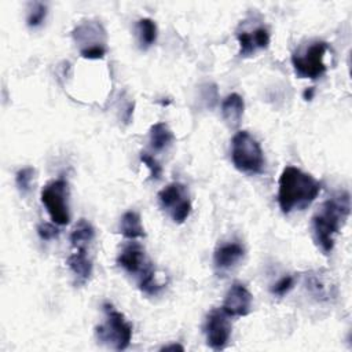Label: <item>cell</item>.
Segmentation results:
<instances>
[{
	"label": "cell",
	"mask_w": 352,
	"mask_h": 352,
	"mask_svg": "<svg viewBox=\"0 0 352 352\" xmlns=\"http://www.w3.org/2000/svg\"><path fill=\"white\" fill-rule=\"evenodd\" d=\"M351 213V195L348 191H338L326 199L312 216V236L316 246L329 254L336 242V235L346 223Z\"/></svg>",
	"instance_id": "obj_1"
},
{
	"label": "cell",
	"mask_w": 352,
	"mask_h": 352,
	"mask_svg": "<svg viewBox=\"0 0 352 352\" xmlns=\"http://www.w3.org/2000/svg\"><path fill=\"white\" fill-rule=\"evenodd\" d=\"M320 183L296 166H286L278 180V204L283 213L304 210L320 192Z\"/></svg>",
	"instance_id": "obj_2"
},
{
	"label": "cell",
	"mask_w": 352,
	"mask_h": 352,
	"mask_svg": "<svg viewBox=\"0 0 352 352\" xmlns=\"http://www.w3.org/2000/svg\"><path fill=\"white\" fill-rule=\"evenodd\" d=\"M231 160L242 173L260 175L264 172L265 158L263 148L248 131H239L232 136Z\"/></svg>",
	"instance_id": "obj_3"
},
{
	"label": "cell",
	"mask_w": 352,
	"mask_h": 352,
	"mask_svg": "<svg viewBox=\"0 0 352 352\" xmlns=\"http://www.w3.org/2000/svg\"><path fill=\"white\" fill-rule=\"evenodd\" d=\"M103 312L104 322L95 327L98 341L116 351L126 349L132 340V324L109 302L103 304Z\"/></svg>",
	"instance_id": "obj_4"
},
{
	"label": "cell",
	"mask_w": 352,
	"mask_h": 352,
	"mask_svg": "<svg viewBox=\"0 0 352 352\" xmlns=\"http://www.w3.org/2000/svg\"><path fill=\"white\" fill-rule=\"evenodd\" d=\"M329 50L326 41H312L308 47L296 51L292 55V65L296 74L300 78L316 80L322 77L327 66L324 63V56Z\"/></svg>",
	"instance_id": "obj_5"
},
{
	"label": "cell",
	"mask_w": 352,
	"mask_h": 352,
	"mask_svg": "<svg viewBox=\"0 0 352 352\" xmlns=\"http://www.w3.org/2000/svg\"><path fill=\"white\" fill-rule=\"evenodd\" d=\"M41 202L45 206L51 220L58 226H66L70 221L69 212V187L65 179H56L47 183L40 194Z\"/></svg>",
	"instance_id": "obj_6"
},
{
	"label": "cell",
	"mask_w": 352,
	"mask_h": 352,
	"mask_svg": "<svg viewBox=\"0 0 352 352\" xmlns=\"http://www.w3.org/2000/svg\"><path fill=\"white\" fill-rule=\"evenodd\" d=\"M158 201L161 208L176 224L184 223L191 213V199L188 190L179 182L166 184L158 192Z\"/></svg>",
	"instance_id": "obj_7"
},
{
	"label": "cell",
	"mask_w": 352,
	"mask_h": 352,
	"mask_svg": "<svg viewBox=\"0 0 352 352\" xmlns=\"http://www.w3.org/2000/svg\"><path fill=\"white\" fill-rule=\"evenodd\" d=\"M232 324L230 315H227L223 308H213L205 319L204 333L206 337V344L213 351H221L228 345L231 338Z\"/></svg>",
	"instance_id": "obj_8"
},
{
	"label": "cell",
	"mask_w": 352,
	"mask_h": 352,
	"mask_svg": "<svg viewBox=\"0 0 352 352\" xmlns=\"http://www.w3.org/2000/svg\"><path fill=\"white\" fill-rule=\"evenodd\" d=\"M253 296L248 287L239 282L231 285L223 301V311L230 316H246L250 314Z\"/></svg>",
	"instance_id": "obj_9"
},
{
	"label": "cell",
	"mask_w": 352,
	"mask_h": 352,
	"mask_svg": "<svg viewBox=\"0 0 352 352\" xmlns=\"http://www.w3.org/2000/svg\"><path fill=\"white\" fill-rule=\"evenodd\" d=\"M117 264L121 268H124L126 272L135 274L138 276L142 275L148 267L153 265L151 261L147 258L144 249L136 242L122 248V250L117 257Z\"/></svg>",
	"instance_id": "obj_10"
},
{
	"label": "cell",
	"mask_w": 352,
	"mask_h": 352,
	"mask_svg": "<svg viewBox=\"0 0 352 352\" xmlns=\"http://www.w3.org/2000/svg\"><path fill=\"white\" fill-rule=\"evenodd\" d=\"M307 292L318 301H330L337 297V286L323 271H311L305 275Z\"/></svg>",
	"instance_id": "obj_11"
},
{
	"label": "cell",
	"mask_w": 352,
	"mask_h": 352,
	"mask_svg": "<svg viewBox=\"0 0 352 352\" xmlns=\"http://www.w3.org/2000/svg\"><path fill=\"white\" fill-rule=\"evenodd\" d=\"M74 40L81 45V50L92 47H106V32L99 22L87 21L73 30Z\"/></svg>",
	"instance_id": "obj_12"
},
{
	"label": "cell",
	"mask_w": 352,
	"mask_h": 352,
	"mask_svg": "<svg viewBox=\"0 0 352 352\" xmlns=\"http://www.w3.org/2000/svg\"><path fill=\"white\" fill-rule=\"evenodd\" d=\"M239 44V55L250 56L258 50H265L270 44V32L265 26H258L250 32L242 30L236 34Z\"/></svg>",
	"instance_id": "obj_13"
},
{
	"label": "cell",
	"mask_w": 352,
	"mask_h": 352,
	"mask_svg": "<svg viewBox=\"0 0 352 352\" xmlns=\"http://www.w3.org/2000/svg\"><path fill=\"white\" fill-rule=\"evenodd\" d=\"M245 256V248L239 242H226L216 248L213 253L214 268L220 272L234 268Z\"/></svg>",
	"instance_id": "obj_14"
},
{
	"label": "cell",
	"mask_w": 352,
	"mask_h": 352,
	"mask_svg": "<svg viewBox=\"0 0 352 352\" xmlns=\"http://www.w3.org/2000/svg\"><path fill=\"white\" fill-rule=\"evenodd\" d=\"M66 264L76 278V285H85L89 280L92 275V261L87 250H76L67 257Z\"/></svg>",
	"instance_id": "obj_15"
},
{
	"label": "cell",
	"mask_w": 352,
	"mask_h": 352,
	"mask_svg": "<svg viewBox=\"0 0 352 352\" xmlns=\"http://www.w3.org/2000/svg\"><path fill=\"white\" fill-rule=\"evenodd\" d=\"M245 111V102L239 94H230L224 98L221 103L223 120L230 126H238Z\"/></svg>",
	"instance_id": "obj_16"
},
{
	"label": "cell",
	"mask_w": 352,
	"mask_h": 352,
	"mask_svg": "<svg viewBox=\"0 0 352 352\" xmlns=\"http://www.w3.org/2000/svg\"><path fill=\"white\" fill-rule=\"evenodd\" d=\"M95 238V230L85 219H80L70 232V242L76 250H87L88 245Z\"/></svg>",
	"instance_id": "obj_17"
},
{
	"label": "cell",
	"mask_w": 352,
	"mask_h": 352,
	"mask_svg": "<svg viewBox=\"0 0 352 352\" xmlns=\"http://www.w3.org/2000/svg\"><path fill=\"white\" fill-rule=\"evenodd\" d=\"M120 232L128 239L143 238L146 235L144 227L142 224V219L138 212L128 210L122 214L120 220Z\"/></svg>",
	"instance_id": "obj_18"
},
{
	"label": "cell",
	"mask_w": 352,
	"mask_h": 352,
	"mask_svg": "<svg viewBox=\"0 0 352 352\" xmlns=\"http://www.w3.org/2000/svg\"><path fill=\"white\" fill-rule=\"evenodd\" d=\"M150 146L154 151H164L166 150L175 140L173 132L165 122H155L151 125L150 132Z\"/></svg>",
	"instance_id": "obj_19"
},
{
	"label": "cell",
	"mask_w": 352,
	"mask_h": 352,
	"mask_svg": "<svg viewBox=\"0 0 352 352\" xmlns=\"http://www.w3.org/2000/svg\"><path fill=\"white\" fill-rule=\"evenodd\" d=\"M136 36L142 50L150 48L157 40V25L150 18H142L136 23Z\"/></svg>",
	"instance_id": "obj_20"
},
{
	"label": "cell",
	"mask_w": 352,
	"mask_h": 352,
	"mask_svg": "<svg viewBox=\"0 0 352 352\" xmlns=\"http://www.w3.org/2000/svg\"><path fill=\"white\" fill-rule=\"evenodd\" d=\"M139 289L148 294V296H154L157 294L161 289H162V285L157 283L155 280V274H154V267H148L142 275H139Z\"/></svg>",
	"instance_id": "obj_21"
},
{
	"label": "cell",
	"mask_w": 352,
	"mask_h": 352,
	"mask_svg": "<svg viewBox=\"0 0 352 352\" xmlns=\"http://www.w3.org/2000/svg\"><path fill=\"white\" fill-rule=\"evenodd\" d=\"M47 4L36 1L30 4V8L28 11V16H26V25L29 28H38L43 25V22L47 18Z\"/></svg>",
	"instance_id": "obj_22"
},
{
	"label": "cell",
	"mask_w": 352,
	"mask_h": 352,
	"mask_svg": "<svg viewBox=\"0 0 352 352\" xmlns=\"http://www.w3.org/2000/svg\"><path fill=\"white\" fill-rule=\"evenodd\" d=\"M34 168L32 166H25V168H21L16 173H15V184H16V188L18 191L22 194V195H26L30 188H32V182L34 179Z\"/></svg>",
	"instance_id": "obj_23"
},
{
	"label": "cell",
	"mask_w": 352,
	"mask_h": 352,
	"mask_svg": "<svg viewBox=\"0 0 352 352\" xmlns=\"http://www.w3.org/2000/svg\"><path fill=\"white\" fill-rule=\"evenodd\" d=\"M140 161H142L143 165L147 166V169L150 172V179L151 180H160L161 179V176H162V166L160 165V162L153 155H150L146 151H142L140 153Z\"/></svg>",
	"instance_id": "obj_24"
},
{
	"label": "cell",
	"mask_w": 352,
	"mask_h": 352,
	"mask_svg": "<svg viewBox=\"0 0 352 352\" xmlns=\"http://www.w3.org/2000/svg\"><path fill=\"white\" fill-rule=\"evenodd\" d=\"M294 286V278L292 275H286L283 278H280L272 287H271V293L274 296L282 297L285 294H287Z\"/></svg>",
	"instance_id": "obj_25"
},
{
	"label": "cell",
	"mask_w": 352,
	"mask_h": 352,
	"mask_svg": "<svg viewBox=\"0 0 352 352\" xmlns=\"http://www.w3.org/2000/svg\"><path fill=\"white\" fill-rule=\"evenodd\" d=\"M37 234L43 241H52L59 236V230L55 226V223H40L37 226Z\"/></svg>",
	"instance_id": "obj_26"
},
{
	"label": "cell",
	"mask_w": 352,
	"mask_h": 352,
	"mask_svg": "<svg viewBox=\"0 0 352 352\" xmlns=\"http://www.w3.org/2000/svg\"><path fill=\"white\" fill-rule=\"evenodd\" d=\"M80 55L84 59H102L106 55V47H92V48L81 50Z\"/></svg>",
	"instance_id": "obj_27"
},
{
	"label": "cell",
	"mask_w": 352,
	"mask_h": 352,
	"mask_svg": "<svg viewBox=\"0 0 352 352\" xmlns=\"http://www.w3.org/2000/svg\"><path fill=\"white\" fill-rule=\"evenodd\" d=\"M314 92H315L314 87H309V88H307V89L302 92V98H304L305 100H311V99L314 98Z\"/></svg>",
	"instance_id": "obj_28"
},
{
	"label": "cell",
	"mask_w": 352,
	"mask_h": 352,
	"mask_svg": "<svg viewBox=\"0 0 352 352\" xmlns=\"http://www.w3.org/2000/svg\"><path fill=\"white\" fill-rule=\"evenodd\" d=\"M176 349H179V351H184V348L182 346V345H179V344H172V345H165V346H162L160 351H176Z\"/></svg>",
	"instance_id": "obj_29"
}]
</instances>
